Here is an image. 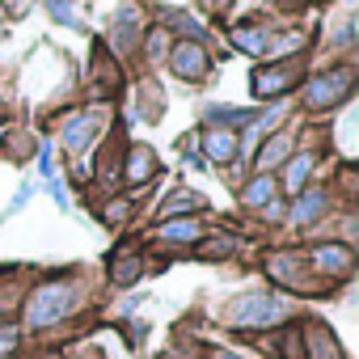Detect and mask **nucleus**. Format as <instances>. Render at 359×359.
<instances>
[{"label": "nucleus", "instance_id": "nucleus-1", "mask_svg": "<svg viewBox=\"0 0 359 359\" xmlns=\"http://www.w3.org/2000/svg\"><path fill=\"white\" fill-rule=\"evenodd\" d=\"M72 300H76V287H72L68 279H51V283H43V287L30 296L26 321H30L34 330L55 325V321H64V317L72 313Z\"/></svg>", "mask_w": 359, "mask_h": 359}, {"label": "nucleus", "instance_id": "nucleus-2", "mask_svg": "<svg viewBox=\"0 0 359 359\" xmlns=\"http://www.w3.org/2000/svg\"><path fill=\"white\" fill-rule=\"evenodd\" d=\"M283 313H287V304L275 300V296H266V292H250V296H241V300L229 304V321L237 330H266V325L283 321Z\"/></svg>", "mask_w": 359, "mask_h": 359}, {"label": "nucleus", "instance_id": "nucleus-3", "mask_svg": "<svg viewBox=\"0 0 359 359\" xmlns=\"http://www.w3.org/2000/svg\"><path fill=\"white\" fill-rule=\"evenodd\" d=\"M351 89H355V72H351V68H334V72L309 81V89H304V106H313V110H330V106L346 102Z\"/></svg>", "mask_w": 359, "mask_h": 359}, {"label": "nucleus", "instance_id": "nucleus-4", "mask_svg": "<svg viewBox=\"0 0 359 359\" xmlns=\"http://www.w3.org/2000/svg\"><path fill=\"white\" fill-rule=\"evenodd\" d=\"M296 81H300V64H271V68H258V72L250 76V89H254L258 97H279V93H287Z\"/></svg>", "mask_w": 359, "mask_h": 359}, {"label": "nucleus", "instance_id": "nucleus-5", "mask_svg": "<svg viewBox=\"0 0 359 359\" xmlns=\"http://www.w3.org/2000/svg\"><path fill=\"white\" fill-rule=\"evenodd\" d=\"M169 64H173V72L182 76V81H203L208 68H212L203 43H191V39H187V43H177V47L169 51Z\"/></svg>", "mask_w": 359, "mask_h": 359}, {"label": "nucleus", "instance_id": "nucleus-6", "mask_svg": "<svg viewBox=\"0 0 359 359\" xmlns=\"http://www.w3.org/2000/svg\"><path fill=\"white\" fill-rule=\"evenodd\" d=\"M203 152H208V161H233L237 156V135L229 127H208L203 131Z\"/></svg>", "mask_w": 359, "mask_h": 359}, {"label": "nucleus", "instance_id": "nucleus-7", "mask_svg": "<svg viewBox=\"0 0 359 359\" xmlns=\"http://www.w3.org/2000/svg\"><path fill=\"white\" fill-rule=\"evenodd\" d=\"M313 266L321 275H346L351 271V250L346 245H317L313 250Z\"/></svg>", "mask_w": 359, "mask_h": 359}, {"label": "nucleus", "instance_id": "nucleus-8", "mask_svg": "<svg viewBox=\"0 0 359 359\" xmlns=\"http://www.w3.org/2000/svg\"><path fill=\"white\" fill-rule=\"evenodd\" d=\"M152 169H156V152H152L148 144H131V152H127V182H131V187L148 182Z\"/></svg>", "mask_w": 359, "mask_h": 359}, {"label": "nucleus", "instance_id": "nucleus-9", "mask_svg": "<svg viewBox=\"0 0 359 359\" xmlns=\"http://www.w3.org/2000/svg\"><path fill=\"white\" fill-rule=\"evenodd\" d=\"M287 152H292V131H279V135H271V140L258 148V156H254V169H258V173H266V169H271V165H279Z\"/></svg>", "mask_w": 359, "mask_h": 359}, {"label": "nucleus", "instance_id": "nucleus-10", "mask_svg": "<svg viewBox=\"0 0 359 359\" xmlns=\"http://www.w3.org/2000/svg\"><path fill=\"white\" fill-rule=\"evenodd\" d=\"M156 237H161V241H169V245H187V241H199V237H203V229H199L191 216H187V220H161Z\"/></svg>", "mask_w": 359, "mask_h": 359}, {"label": "nucleus", "instance_id": "nucleus-11", "mask_svg": "<svg viewBox=\"0 0 359 359\" xmlns=\"http://www.w3.org/2000/svg\"><path fill=\"white\" fill-rule=\"evenodd\" d=\"M89 140H93V114L81 110V114H72V118L64 123V144H68L72 152H81Z\"/></svg>", "mask_w": 359, "mask_h": 359}, {"label": "nucleus", "instance_id": "nucleus-12", "mask_svg": "<svg viewBox=\"0 0 359 359\" xmlns=\"http://www.w3.org/2000/svg\"><path fill=\"white\" fill-rule=\"evenodd\" d=\"M321 212H325V191H321V187H309V191L296 199V208H292V220H296V224H313Z\"/></svg>", "mask_w": 359, "mask_h": 359}, {"label": "nucleus", "instance_id": "nucleus-13", "mask_svg": "<svg viewBox=\"0 0 359 359\" xmlns=\"http://www.w3.org/2000/svg\"><path fill=\"white\" fill-rule=\"evenodd\" d=\"M304 342H309V355L304 359H342V351H338V342H334V334L325 325H313Z\"/></svg>", "mask_w": 359, "mask_h": 359}, {"label": "nucleus", "instance_id": "nucleus-14", "mask_svg": "<svg viewBox=\"0 0 359 359\" xmlns=\"http://www.w3.org/2000/svg\"><path fill=\"white\" fill-rule=\"evenodd\" d=\"M135 26H140V13H135L131 5H127V9H118V13H114V26H110L114 47H123V51H127V47L135 43Z\"/></svg>", "mask_w": 359, "mask_h": 359}, {"label": "nucleus", "instance_id": "nucleus-15", "mask_svg": "<svg viewBox=\"0 0 359 359\" xmlns=\"http://www.w3.org/2000/svg\"><path fill=\"white\" fill-rule=\"evenodd\" d=\"M271 199H275V182H271V173H258L254 182L241 191V203H245V208H271Z\"/></svg>", "mask_w": 359, "mask_h": 359}, {"label": "nucleus", "instance_id": "nucleus-16", "mask_svg": "<svg viewBox=\"0 0 359 359\" xmlns=\"http://www.w3.org/2000/svg\"><path fill=\"white\" fill-rule=\"evenodd\" d=\"M309 169H313V156H309V152L292 156V161L283 165V187H287V191H300V187L309 182Z\"/></svg>", "mask_w": 359, "mask_h": 359}, {"label": "nucleus", "instance_id": "nucleus-17", "mask_svg": "<svg viewBox=\"0 0 359 359\" xmlns=\"http://www.w3.org/2000/svg\"><path fill=\"white\" fill-rule=\"evenodd\" d=\"M140 254L135 250H127V254H114V262H110V275H114V283H135L140 279Z\"/></svg>", "mask_w": 359, "mask_h": 359}, {"label": "nucleus", "instance_id": "nucleus-18", "mask_svg": "<svg viewBox=\"0 0 359 359\" xmlns=\"http://www.w3.org/2000/svg\"><path fill=\"white\" fill-rule=\"evenodd\" d=\"M233 47L258 60V55L266 51V34H262V30H254V26H241V30H233Z\"/></svg>", "mask_w": 359, "mask_h": 359}, {"label": "nucleus", "instance_id": "nucleus-19", "mask_svg": "<svg viewBox=\"0 0 359 359\" xmlns=\"http://www.w3.org/2000/svg\"><path fill=\"white\" fill-rule=\"evenodd\" d=\"M165 22H169V26H177L182 34H191V43H199V39L208 34V30H203V26L191 18V13H182V9H165Z\"/></svg>", "mask_w": 359, "mask_h": 359}, {"label": "nucleus", "instance_id": "nucleus-20", "mask_svg": "<svg viewBox=\"0 0 359 359\" xmlns=\"http://www.w3.org/2000/svg\"><path fill=\"white\" fill-rule=\"evenodd\" d=\"M199 203H203V199H199V195H173V199H169V203H165V208H161V220H173V216H177V212H195V208H199Z\"/></svg>", "mask_w": 359, "mask_h": 359}, {"label": "nucleus", "instance_id": "nucleus-21", "mask_svg": "<svg viewBox=\"0 0 359 359\" xmlns=\"http://www.w3.org/2000/svg\"><path fill=\"white\" fill-rule=\"evenodd\" d=\"M47 9H51V18H55L60 26H81L76 13H72V0H47Z\"/></svg>", "mask_w": 359, "mask_h": 359}, {"label": "nucleus", "instance_id": "nucleus-22", "mask_svg": "<svg viewBox=\"0 0 359 359\" xmlns=\"http://www.w3.org/2000/svg\"><path fill=\"white\" fill-rule=\"evenodd\" d=\"M283 110H287L283 102H279V106H271V110H266V114H262V118L254 123V131H250V135H266V131H271V127H275V123L283 118Z\"/></svg>", "mask_w": 359, "mask_h": 359}, {"label": "nucleus", "instance_id": "nucleus-23", "mask_svg": "<svg viewBox=\"0 0 359 359\" xmlns=\"http://www.w3.org/2000/svg\"><path fill=\"white\" fill-rule=\"evenodd\" d=\"M144 51H148V60H152V64L165 55V30H161V26H156V30H148V47H144Z\"/></svg>", "mask_w": 359, "mask_h": 359}, {"label": "nucleus", "instance_id": "nucleus-24", "mask_svg": "<svg viewBox=\"0 0 359 359\" xmlns=\"http://www.w3.org/2000/svg\"><path fill=\"white\" fill-rule=\"evenodd\" d=\"M283 359H304V346H300V334L292 330L287 342H283Z\"/></svg>", "mask_w": 359, "mask_h": 359}, {"label": "nucleus", "instance_id": "nucleus-25", "mask_svg": "<svg viewBox=\"0 0 359 359\" xmlns=\"http://www.w3.org/2000/svg\"><path fill=\"white\" fill-rule=\"evenodd\" d=\"M39 169H43V177L51 182L55 177V161H51V144H43V152H39Z\"/></svg>", "mask_w": 359, "mask_h": 359}, {"label": "nucleus", "instance_id": "nucleus-26", "mask_svg": "<svg viewBox=\"0 0 359 359\" xmlns=\"http://www.w3.org/2000/svg\"><path fill=\"white\" fill-rule=\"evenodd\" d=\"M212 118H224V123H245L250 110H212Z\"/></svg>", "mask_w": 359, "mask_h": 359}, {"label": "nucleus", "instance_id": "nucleus-27", "mask_svg": "<svg viewBox=\"0 0 359 359\" xmlns=\"http://www.w3.org/2000/svg\"><path fill=\"white\" fill-rule=\"evenodd\" d=\"M123 212H127V203H123V199H114V203H110V208H106V220H110V224H114V220H118V216H123Z\"/></svg>", "mask_w": 359, "mask_h": 359}, {"label": "nucleus", "instance_id": "nucleus-28", "mask_svg": "<svg viewBox=\"0 0 359 359\" xmlns=\"http://www.w3.org/2000/svg\"><path fill=\"white\" fill-rule=\"evenodd\" d=\"M233 250V241H212V245H203V254H229Z\"/></svg>", "mask_w": 359, "mask_h": 359}, {"label": "nucleus", "instance_id": "nucleus-29", "mask_svg": "<svg viewBox=\"0 0 359 359\" xmlns=\"http://www.w3.org/2000/svg\"><path fill=\"white\" fill-rule=\"evenodd\" d=\"M187 165H191V169H203V156H199V152H191V148H187Z\"/></svg>", "mask_w": 359, "mask_h": 359}, {"label": "nucleus", "instance_id": "nucleus-30", "mask_svg": "<svg viewBox=\"0 0 359 359\" xmlns=\"http://www.w3.org/2000/svg\"><path fill=\"white\" fill-rule=\"evenodd\" d=\"M9 346H13V334H9V330H0V355H5Z\"/></svg>", "mask_w": 359, "mask_h": 359}, {"label": "nucleus", "instance_id": "nucleus-31", "mask_svg": "<svg viewBox=\"0 0 359 359\" xmlns=\"http://www.w3.org/2000/svg\"><path fill=\"white\" fill-rule=\"evenodd\" d=\"M203 9H220V0H203Z\"/></svg>", "mask_w": 359, "mask_h": 359}, {"label": "nucleus", "instance_id": "nucleus-32", "mask_svg": "<svg viewBox=\"0 0 359 359\" xmlns=\"http://www.w3.org/2000/svg\"><path fill=\"white\" fill-rule=\"evenodd\" d=\"M283 5H309V0H283Z\"/></svg>", "mask_w": 359, "mask_h": 359}]
</instances>
